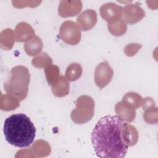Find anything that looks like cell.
<instances>
[{"mask_svg":"<svg viewBox=\"0 0 158 158\" xmlns=\"http://www.w3.org/2000/svg\"><path fill=\"white\" fill-rule=\"evenodd\" d=\"M142 101L143 100L141 96L136 93H135L133 99H131L130 93H128L123 97V100L122 102L127 106L136 109L141 106V104L143 103Z\"/></svg>","mask_w":158,"mask_h":158,"instance_id":"30bf717a","label":"cell"},{"mask_svg":"<svg viewBox=\"0 0 158 158\" xmlns=\"http://www.w3.org/2000/svg\"><path fill=\"white\" fill-rule=\"evenodd\" d=\"M94 102L92 98L86 95L80 96L76 101V109L71 112V118L76 123H85L94 115Z\"/></svg>","mask_w":158,"mask_h":158,"instance_id":"277c9868","label":"cell"},{"mask_svg":"<svg viewBox=\"0 0 158 158\" xmlns=\"http://www.w3.org/2000/svg\"><path fill=\"white\" fill-rule=\"evenodd\" d=\"M59 35L63 41L70 45H76L81 40V31L74 22L67 20L63 22L59 29Z\"/></svg>","mask_w":158,"mask_h":158,"instance_id":"5b68a950","label":"cell"},{"mask_svg":"<svg viewBox=\"0 0 158 158\" xmlns=\"http://www.w3.org/2000/svg\"><path fill=\"white\" fill-rule=\"evenodd\" d=\"M53 94L57 97L64 96L69 93V83L67 78L61 75L59 77L58 81L51 86Z\"/></svg>","mask_w":158,"mask_h":158,"instance_id":"ba28073f","label":"cell"},{"mask_svg":"<svg viewBox=\"0 0 158 158\" xmlns=\"http://www.w3.org/2000/svg\"><path fill=\"white\" fill-rule=\"evenodd\" d=\"M82 73V68L78 63H72L68 66L65 72V76L69 81H75L80 77Z\"/></svg>","mask_w":158,"mask_h":158,"instance_id":"9c48e42d","label":"cell"},{"mask_svg":"<svg viewBox=\"0 0 158 158\" xmlns=\"http://www.w3.org/2000/svg\"><path fill=\"white\" fill-rule=\"evenodd\" d=\"M114 71L107 62L98 64L94 72V81L96 85L102 89L107 85L112 80Z\"/></svg>","mask_w":158,"mask_h":158,"instance_id":"8992f818","label":"cell"},{"mask_svg":"<svg viewBox=\"0 0 158 158\" xmlns=\"http://www.w3.org/2000/svg\"><path fill=\"white\" fill-rule=\"evenodd\" d=\"M30 80V73L26 67L15 66L11 69L4 83V90L18 101H23L27 96Z\"/></svg>","mask_w":158,"mask_h":158,"instance_id":"3957f363","label":"cell"},{"mask_svg":"<svg viewBox=\"0 0 158 158\" xmlns=\"http://www.w3.org/2000/svg\"><path fill=\"white\" fill-rule=\"evenodd\" d=\"M97 22V14L95 10L87 9L83 12L77 18V25L83 31L91 29Z\"/></svg>","mask_w":158,"mask_h":158,"instance_id":"52a82bcc","label":"cell"},{"mask_svg":"<svg viewBox=\"0 0 158 158\" xmlns=\"http://www.w3.org/2000/svg\"><path fill=\"white\" fill-rule=\"evenodd\" d=\"M126 123L118 115L101 117L91 133V143L96 156L102 158H122L128 146L122 138V130Z\"/></svg>","mask_w":158,"mask_h":158,"instance_id":"6da1fadb","label":"cell"},{"mask_svg":"<svg viewBox=\"0 0 158 158\" xmlns=\"http://www.w3.org/2000/svg\"><path fill=\"white\" fill-rule=\"evenodd\" d=\"M6 140L18 148L29 147L33 142L36 128L24 114H15L7 117L3 127Z\"/></svg>","mask_w":158,"mask_h":158,"instance_id":"7a4b0ae2","label":"cell"}]
</instances>
